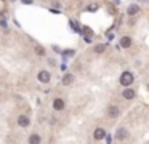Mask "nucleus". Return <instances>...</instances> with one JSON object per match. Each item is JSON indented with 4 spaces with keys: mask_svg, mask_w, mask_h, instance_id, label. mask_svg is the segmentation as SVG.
<instances>
[{
    "mask_svg": "<svg viewBox=\"0 0 149 144\" xmlns=\"http://www.w3.org/2000/svg\"><path fill=\"white\" fill-rule=\"evenodd\" d=\"M133 83V74L132 72H122V75H120V85H124V86H128V85H132Z\"/></svg>",
    "mask_w": 149,
    "mask_h": 144,
    "instance_id": "obj_1",
    "label": "nucleus"
},
{
    "mask_svg": "<svg viewBox=\"0 0 149 144\" xmlns=\"http://www.w3.org/2000/svg\"><path fill=\"white\" fill-rule=\"evenodd\" d=\"M127 136H128V131H127V128H124V127L117 128V131H115V139L124 141V139H127Z\"/></svg>",
    "mask_w": 149,
    "mask_h": 144,
    "instance_id": "obj_2",
    "label": "nucleus"
},
{
    "mask_svg": "<svg viewBox=\"0 0 149 144\" xmlns=\"http://www.w3.org/2000/svg\"><path fill=\"white\" fill-rule=\"evenodd\" d=\"M119 114H120V109H119L117 106H109L108 107V117H111V119H117Z\"/></svg>",
    "mask_w": 149,
    "mask_h": 144,
    "instance_id": "obj_3",
    "label": "nucleus"
},
{
    "mask_svg": "<svg viewBox=\"0 0 149 144\" xmlns=\"http://www.w3.org/2000/svg\"><path fill=\"white\" fill-rule=\"evenodd\" d=\"M31 123V120H29V117L27 115H19L18 117V125H19V127H27V125Z\"/></svg>",
    "mask_w": 149,
    "mask_h": 144,
    "instance_id": "obj_4",
    "label": "nucleus"
},
{
    "mask_svg": "<svg viewBox=\"0 0 149 144\" xmlns=\"http://www.w3.org/2000/svg\"><path fill=\"white\" fill-rule=\"evenodd\" d=\"M38 80H40V82H43V83H48L50 82V72L42 71L40 74H38Z\"/></svg>",
    "mask_w": 149,
    "mask_h": 144,
    "instance_id": "obj_5",
    "label": "nucleus"
},
{
    "mask_svg": "<svg viewBox=\"0 0 149 144\" xmlns=\"http://www.w3.org/2000/svg\"><path fill=\"white\" fill-rule=\"evenodd\" d=\"M72 83H74V75L72 74H66V75L62 77V85L69 86V85H72Z\"/></svg>",
    "mask_w": 149,
    "mask_h": 144,
    "instance_id": "obj_6",
    "label": "nucleus"
},
{
    "mask_svg": "<svg viewBox=\"0 0 149 144\" xmlns=\"http://www.w3.org/2000/svg\"><path fill=\"white\" fill-rule=\"evenodd\" d=\"M53 107H55L56 110H62L64 109V101H62L61 98H56V99L53 101Z\"/></svg>",
    "mask_w": 149,
    "mask_h": 144,
    "instance_id": "obj_7",
    "label": "nucleus"
},
{
    "mask_svg": "<svg viewBox=\"0 0 149 144\" xmlns=\"http://www.w3.org/2000/svg\"><path fill=\"white\" fill-rule=\"evenodd\" d=\"M122 96H124L125 99H133V98H135V91H133L132 88H127V90H124Z\"/></svg>",
    "mask_w": 149,
    "mask_h": 144,
    "instance_id": "obj_8",
    "label": "nucleus"
},
{
    "mask_svg": "<svg viewBox=\"0 0 149 144\" xmlns=\"http://www.w3.org/2000/svg\"><path fill=\"white\" fill-rule=\"evenodd\" d=\"M120 47L122 48H130L132 47V38L130 37H122L120 38Z\"/></svg>",
    "mask_w": 149,
    "mask_h": 144,
    "instance_id": "obj_9",
    "label": "nucleus"
},
{
    "mask_svg": "<svg viewBox=\"0 0 149 144\" xmlns=\"http://www.w3.org/2000/svg\"><path fill=\"white\" fill-rule=\"evenodd\" d=\"M93 136H95V139H103V138L106 136V131H104L103 128H96L95 133H93Z\"/></svg>",
    "mask_w": 149,
    "mask_h": 144,
    "instance_id": "obj_10",
    "label": "nucleus"
},
{
    "mask_svg": "<svg viewBox=\"0 0 149 144\" xmlns=\"http://www.w3.org/2000/svg\"><path fill=\"white\" fill-rule=\"evenodd\" d=\"M42 138L38 136V134H32L31 138H29V144H40Z\"/></svg>",
    "mask_w": 149,
    "mask_h": 144,
    "instance_id": "obj_11",
    "label": "nucleus"
},
{
    "mask_svg": "<svg viewBox=\"0 0 149 144\" xmlns=\"http://www.w3.org/2000/svg\"><path fill=\"white\" fill-rule=\"evenodd\" d=\"M104 50H106V45H103V43H100V45H96V47H95V53H98V55L104 53Z\"/></svg>",
    "mask_w": 149,
    "mask_h": 144,
    "instance_id": "obj_12",
    "label": "nucleus"
},
{
    "mask_svg": "<svg viewBox=\"0 0 149 144\" xmlns=\"http://www.w3.org/2000/svg\"><path fill=\"white\" fill-rule=\"evenodd\" d=\"M138 11H139L138 5H130V7H128V14H136Z\"/></svg>",
    "mask_w": 149,
    "mask_h": 144,
    "instance_id": "obj_13",
    "label": "nucleus"
},
{
    "mask_svg": "<svg viewBox=\"0 0 149 144\" xmlns=\"http://www.w3.org/2000/svg\"><path fill=\"white\" fill-rule=\"evenodd\" d=\"M35 53H37V55H43V53H45V50H43V48L42 47H35Z\"/></svg>",
    "mask_w": 149,
    "mask_h": 144,
    "instance_id": "obj_14",
    "label": "nucleus"
},
{
    "mask_svg": "<svg viewBox=\"0 0 149 144\" xmlns=\"http://www.w3.org/2000/svg\"><path fill=\"white\" fill-rule=\"evenodd\" d=\"M82 31L85 32V34H87V35H91V34H93V32H91V29H90V27H83Z\"/></svg>",
    "mask_w": 149,
    "mask_h": 144,
    "instance_id": "obj_15",
    "label": "nucleus"
},
{
    "mask_svg": "<svg viewBox=\"0 0 149 144\" xmlns=\"http://www.w3.org/2000/svg\"><path fill=\"white\" fill-rule=\"evenodd\" d=\"M98 10V5H90L88 7V11H96Z\"/></svg>",
    "mask_w": 149,
    "mask_h": 144,
    "instance_id": "obj_16",
    "label": "nucleus"
},
{
    "mask_svg": "<svg viewBox=\"0 0 149 144\" xmlns=\"http://www.w3.org/2000/svg\"><path fill=\"white\" fill-rule=\"evenodd\" d=\"M24 3H32V0H23Z\"/></svg>",
    "mask_w": 149,
    "mask_h": 144,
    "instance_id": "obj_17",
    "label": "nucleus"
}]
</instances>
